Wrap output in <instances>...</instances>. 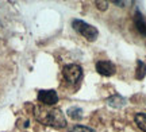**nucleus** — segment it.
<instances>
[{"label": "nucleus", "instance_id": "0eeeda50", "mask_svg": "<svg viewBox=\"0 0 146 132\" xmlns=\"http://www.w3.org/2000/svg\"><path fill=\"white\" fill-rule=\"evenodd\" d=\"M107 102H108L110 106H115V108H120V106H123L126 104V100L123 97H120V96L115 95L112 97H110L107 99Z\"/></svg>", "mask_w": 146, "mask_h": 132}, {"label": "nucleus", "instance_id": "1a4fd4ad", "mask_svg": "<svg viewBox=\"0 0 146 132\" xmlns=\"http://www.w3.org/2000/svg\"><path fill=\"white\" fill-rule=\"evenodd\" d=\"M134 120H135V124L138 125V128L142 129L143 132H146V113H142V112L137 113Z\"/></svg>", "mask_w": 146, "mask_h": 132}, {"label": "nucleus", "instance_id": "f8f14e48", "mask_svg": "<svg viewBox=\"0 0 146 132\" xmlns=\"http://www.w3.org/2000/svg\"><path fill=\"white\" fill-rule=\"evenodd\" d=\"M95 4H96V7H98L100 11H106L107 8H108V3H107V1H100V0H96V1H95Z\"/></svg>", "mask_w": 146, "mask_h": 132}, {"label": "nucleus", "instance_id": "39448f33", "mask_svg": "<svg viewBox=\"0 0 146 132\" xmlns=\"http://www.w3.org/2000/svg\"><path fill=\"white\" fill-rule=\"evenodd\" d=\"M96 70H98V73L104 77H111L116 72V66L111 61H99V62H96Z\"/></svg>", "mask_w": 146, "mask_h": 132}, {"label": "nucleus", "instance_id": "423d86ee", "mask_svg": "<svg viewBox=\"0 0 146 132\" xmlns=\"http://www.w3.org/2000/svg\"><path fill=\"white\" fill-rule=\"evenodd\" d=\"M134 24H135L138 32L142 34L143 37H146V20L139 11H137L135 15H134Z\"/></svg>", "mask_w": 146, "mask_h": 132}, {"label": "nucleus", "instance_id": "7ed1b4c3", "mask_svg": "<svg viewBox=\"0 0 146 132\" xmlns=\"http://www.w3.org/2000/svg\"><path fill=\"white\" fill-rule=\"evenodd\" d=\"M62 76L68 82H76V81H78V79L81 78L83 69H81L80 65H76V64L65 65L62 69Z\"/></svg>", "mask_w": 146, "mask_h": 132}, {"label": "nucleus", "instance_id": "9d476101", "mask_svg": "<svg viewBox=\"0 0 146 132\" xmlns=\"http://www.w3.org/2000/svg\"><path fill=\"white\" fill-rule=\"evenodd\" d=\"M68 115L73 120H80V119H83V109L77 108V106H72L68 109Z\"/></svg>", "mask_w": 146, "mask_h": 132}, {"label": "nucleus", "instance_id": "20e7f679", "mask_svg": "<svg viewBox=\"0 0 146 132\" xmlns=\"http://www.w3.org/2000/svg\"><path fill=\"white\" fill-rule=\"evenodd\" d=\"M38 101L43 105H54L58 102V95L56 90H39L38 92Z\"/></svg>", "mask_w": 146, "mask_h": 132}, {"label": "nucleus", "instance_id": "6e6552de", "mask_svg": "<svg viewBox=\"0 0 146 132\" xmlns=\"http://www.w3.org/2000/svg\"><path fill=\"white\" fill-rule=\"evenodd\" d=\"M146 76V65L142 62L141 59L137 61V69H135V78L143 79Z\"/></svg>", "mask_w": 146, "mask_h": 132}, {"label": "nucleus", "instance_id": "9b49d317", "mask_svg": "<svg viewBox=\"0 0 146 132\" xmlns=\"http://www.w3.org/2000/svg\"><path fill=\"white\" fill-rule=\"evenodd\" d=\"M70 132H95V131L91 129L89 127H85V125H74Z\"/></svg>", "mask_w": 146, "mask_h": 132}, {"label": "nucleus", "instance_id": "f257e3e1", "mask_svg": "<svg viewBox=\"0 0 146 132\" xmlns=\"http://www.w3.org/2000/svg\"><path fill=\"white\" fill-rule=\"evenodd\" d=\"M36 119L46 125H52L56 128L66 127V119L60 109H50V111L39 109V112L36 113Z\"/></svg>", "mask_w": 146, "mask_h": 132}, {"label": "nucleus", "instance_id": "f03ea898", "mask_svg": "<svg viewBox=\"0 0 146 132\" xmlns=\"http://www.w3.org/2000/svg\"><path fill=\"white\" fill-rule=\"evenodd\" d=\"M72 26H73V28L80 34V35H83L85 39H88L89 42L96 41L98 37H99V31H98V28L94 27V26H91V24H88L87 22L81 20V19H74V20L72 22Z\"/></svg>", "mask_w": 146, "mask_h": 132}, {"label": "nucleus", "instance_id": "ddd939ff", "mask_svg": "<svg viewBox=\"0 0 146 132\" xmlns=\"http://www.w3.org/2000/svg\"><path fill=\"white\" fill-rule=\"evenodd\" d=\"M114 4H119L120 7H125L126 4H129V1H118V0H114Z\"/></svg>", "mask_w": 146, "mask_h": 132}]
</instances>
